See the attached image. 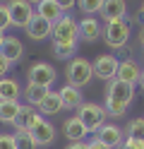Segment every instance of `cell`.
Here are the masks:
<instances>
[{"instance_id": "1", "label": "cell", "mask_w": 144, "mask_h": 149, "mask_svg": "<svg viewBox=\"0 0 144 149\" xmlns=\"http://www.w3.org/2000/svg\"><path fill=\"white\" fill-rule=\"evenodd\" d=\"M134 99V84H127V82L113 79L106 87V116L111 118H122L127 113V108Z\"/></svg>"}, {"instance_id": "2", "label": "cell", "mask_w": 144, "mask_h": 149, "mask_svg": "<svg viewBox=\"0 0 144 149\" xmlns=\"http://www.w3.org/2000/svg\"><path fill=\"white\" fill-rule=\"evenodd\" d=\"M65 74H67V84L82 89V87H86V84L91 82V77H94V68H91V63L86 60V58H82V55H74V58L67 63Z\"/></svg>"}, {"instance_id": "3", "label": "cell", "mask_w": 144, "mask_h": 149, "mask_svg": "<svg viewBox=\"0 0 144 149\" xmlns=\"http://www.w3.org/2000/svg\"><path fill=\"white\" fill-rule=\"evenodd\" d=\"M101 39L106 41V46L113 51H120L127 46V39H130V24L127 19H113V22H106L103 24V34Z\"/></svg>"}, {"instance_id": "4", "label": "cell", "mask_w": 144, "mask_h": 149, "mask_svg": "<svg viewBox=\"0 0 144 149\" xmlns=\"http://www.w3.org/2000/svg\"><path fill=\"white\" fill-rule=\"evenodd\" d=\"M77 118L84 123V127L89 130V132H99V130L106 125V108L99 106V104H82L79 108H77Z\"/></svg>"}, {"instance_id": "5", "label": "cell", "mask_w": 144, "mask_h": 149, "mask_svg": "<svg viewBox=\"0 0 144 149\" xmlns=\"http://www.w3.org/2000/svg\"><path fill=\"white\" fill-rule=\"evenodd\" d=\"M53 43H77L79 39V22L72 19V15H63L53 24Z\"/></svg>"}, {"instance_id": "6", "label": "cell", "mask_w": 144, "mask_h": 149, "mask_svg": "<svg viewBox=\"0 0 144 149\" xmlns=\"http://www.w3.org/2000/svg\"><path fill=\"white\" fill-rule=\"evenodd\" d=\"M29 135H31V139L36 142V147H48L55 142V127L53 123H48V120L38 113L34 118V123L29 125Z\"/></svg>"}, {"instance_id": "7", "label": "cell", "mask_w": 144, "mask_h": 149, "mask_svg": "<svg viewBox=\"0 0 144 149\" xmlns=\"http://www.w3.org/2000/svg\"><path fill=\"white\" fill-rule=\"evenodd\" d=\"M7 12H10V22H12V26H24L31 22V17L36 15L34 5L26 3V0H7Z\"/></svg>"}, {"instance_id": "8", "label": "cell", "mask_w": 144, "mask_h": 149, "mask_svg": "<svg viewBox=\"0 0 144 149\" xmlns=\"http://www.w3.org/2000/svg\"><path fill=\"white\" fill-rule=\"evenodd\" d=\"M91 68H94V77H99L103 82H113L115 77H118L120 60L115 58V55H111V53H101L99 58L91 63Z\"/></svg>"}, {"instance_id": "9", "label": "cell", "mask_w": 144, "mask_h": 149, "mask_svg": "<svg viewBox=\"0 0 144 149\" xmlns=\"http://www.w3.org/2000/svg\"><path fill=\"white\" fill-rule=\"evenodd\" d=\"M58 77V72L53 65H48V63H34L31 68H29L26 72V79H29V84H38V87H48L51 89V84L55 82Z\"/></svg>"}, {"instance_id": "10", "label": "cell", "mask_w": 144, "mask_h": 149, "mask_svg": "<svg viewBox=\"0 0 144 149\" xmlns=\"http://www.w3.org/2000/svg\"><path fill=\"white\" fill-rule=\"evenodd\" d=\"M24 31H26V36H29L31 41H43V39H48V36L53 34V24H51V22H46L43 17L34 15V17H31V22L24 26Z\"/></svg>"}, {"instance_id": "11", "label": "cell", "mask_w": 144, "mask_h": 149, "mask_svg": "<svg viewBox=\"0 0 144 149\" xmlns=\"http://www.w3.org/2000/svg\"><path fill=\"white\" fill-rule=\"evenodd\" d=\"M103 34V26L101 22L96 19V17H84V19H79V39L82 41H99Z\"/></svg>"}, {"instance_id": "12", "label": "cell", "mask_w": 144, "mask_h": 149, "mask_svg": "<svg viewBox=\"0 0 144 149\" xmlns=\"http://www.w3.org/2000/svg\"><path fill=\"white\" fill-rule=\"evenodd\" d=\"M96 139H101L103 144H108V147H113V149H118L122 142H125V135H122V130L118 127V125H111V123H106L99 132L94 135Z\"/></svg>"}, {"instance_id": "13", "label": "cell", "mask_w": 144, "mask_h": 149, "mask_svg": "<svg viewBox=\"0 0 144 149\" xmlns=\"http://www.w3.org/2000/svg\"><path fill=\"white\" fill-rule=\"evenodd\" d=\"M125 15H127V3L125 0H103V7H101L103 22L125 19Z\"/></svg>"}, {"instance_id": "14", "label": "cell", "mask_w": 144, "mask_h": 149, "mask_svg": "<svg viewBox=\"0 0 144 149\" xmlns=\"http://www.w3.org/2000/svg\"><path fill=\"white\" fill-rule=\"evenodd\" d=\"M63 132H65V137L70 139V142H82V139H86L89 130L84 127V123L77 116H72V118H67L63 123Z\"/></svg>"}, {"instance_id": "15", "label": "cell", "mask_w": 144, "mask_h": 149, "mask_svg": "<svg viewBox=\"0 0 144 149\" xmlns=\"http://www.w3.org/2000/svg\"><path fill=\"white\" fill-rule=\"evenodd\" d=\"M139 77H142V68L137 65V60H120L118 77L115 79L127 82V84H139Z\"/></svg>"}, {"instance_id": "16", "label": "cell", "mask_w": 144, "mask_h": 149, "mask_svg": "<svg viewBox=\"0 0 144 149\" xmlns=\"http://www.w3.org/2000/svg\"><path fill=\"white\" fill-rule=\"evenodd\" d=\"M60 101H63V108H67V111H72V108H79L82 104H84V96H82V89H77V87H72V84H65L60 91Z\"/></svg>"}, {"instance_id": "17", "label": "cell", "mask_w": 144, "mask_h": 149, "mask_svg": "<svg viewBox=\"0 0 144 149\" xmlns=\"http://www.w3.org/2000/svg\"><path fill=\"white\" fill-rule=\"evenodd\" d=\"M0 53H3L10 63H17V60H22V55H24V46H22V41H19L17 36H5L3 46H0Z\"/></svg>"}, {"instance_id": "18", "label": "cell", "mask_w": 144, "mask_h": 149, "mask_svg": "<svg viewBox=\"0 0 144 149\" xmlns=\"http://www.w3.org/2000/svg\"><path fill=\"white\" fill-rule=\"evenodd\" d=\"M36 111H38V113H41L43 118L46 116H58V113H60V111H63V101H60V94H58V91H48V96L41 101V104H38L36 106Z\"/></svg>"}, {"instance_id": "19", "label": "cell", "mask_w": 144, "mask_h": 149, "mask_svg": "<svg viewBox=\"0 0 144 149\" xmlns=\"http://www.w3.org/2000/svg\"><path fill=\"white\" fill-rule=\"evenodd\" d=\"M36 15L38 17H43L46 22H51V24H55L60 17L65 15L63 10H60V5L55 3V0H41V3L36 5Z\"/></svg>"}, {"instance_id": "20", "label": "cell", "mask_w": 144, "mask_h": 149, "mask_svg": "<svg viewBox=\"0 0 144 149\" xmlns=\"http://www.w3.org/2000/svg\"><path fill=\"white\" fill-rule=\"evenodd\" d=\"M19 96H22L19 82L12 77H0V101H19Z\"/></svg>"}, {"instance_id": "21", "label": "cell", "mask_w": 144, "mask_h": 149, "mask_svg": "<svg viewBox=\"0 0 144 149\" xmlns=\"http://www.w3.org/2000/svg\"><path fill=\"white\" fill-rule=\"evenodd\" d=\"M36 116H38V111H36L34 106L22 104V108H19V113H17L15 123H12V127H15V130H29V125L34 123V118H36Z\"/></svg>"}, {"instance_id": "22", "label": "cell", "mask_w": 144, "mask_h": 149, "mask_svg": "<svg viewBox=\"0 0 144 149\" xmlns=\"http://www.w3.org/2000/svg\"><path fill=\"white\" fill-rule=\"evenodd\" d=\"M19 108H22L19 101H0V123L12 125L17 113H19Z\"/></svg>"}, {"instance_id": "23", "label": "cell", "mask_w": 144, "mask_h": 149, "mask_svg": "<svg viewBox=\"0 0 144 149\" xmlns=\"http://www.w3.org/2000/svg\"><path fill=\"white\" fill-rule=\"evenodd\" d=\"M48 91H51V89H48V87H38V84H29L24 91H22V94H24V99H26V104L29 106H38V104H41V101L48 96Z\"/></svg>"}, {"instance_id": "24", "label": "cell", "mask_w": 144, "mask_h": 149, "mask_svg": "<svg viewBox=\"0 0 144 149\" xmlns=\"http://www.w3.org/2000/svg\"><path fill=\"white\" fill-rule=\"evenodd\" d=\"M53 53L58 60H67L70 63L77 53V43H53Z\"/></svg>"}, {"instance_id": "25", "label": "cell", "mask_w": 144, "mask_h": 149, "mask_svg": "<svg viewBox=\"0 0 144 149\" xmlns=\"http://www.w3.org/2000/svg\"><path fill=\"white\" fill-rule=\"evenodd\" d=\"M77 7L84 12V17H94V15H101L103 0H77Z\"/></svg>"}, {"instance_id": "26", "label": "cell", "mask_w": 144, "mask_h": 149, "mask_svg": "<svg viewBox=\"0 0 144 149\" xmlns=\"http://www.w3.org/2000/svg\"><path fill=\"white\" fill-rule=\"evenodd\" d=\"M15 142H17V149H36V142L31 139L29 130H17L15 132Z\"/></svg>"}, {"instance_id": "27", "label": "cell", "mask_w": 144, "mask_h": 149, "mask_svg": "<svg viewBox=\"0 0 144 149\" xmlns=\"http://www.w3.org/2000/svg\"><path fill=\"white\" fill-rule=\"evenodd\" d=\"M127 137L142 139V142H144V118H134L132 123L127 125Z\"/></svg>"}, {"instance_id": "28", "label": "cell", "mask_w": 144, "mask_h": 149, "mask_svg": "<svg viewBox=\"0 0 144 149\" xmlns=\"http://www.w3.org/2000/svg\"><path fill=\"white\" fill-rule=\"evenodd\" d=\"M0 149H17V142H15V135L0 132Z\"/></svg>"}, {"instance_id": "29", "label": "cell", "mask_w": 144, "mask_h": 149, "mask_svg": "<svg viewBox=\"0 0 144 149\" xmlns=\"http://www.w3.org/2000/svg\"><path fill=\"white\" fill-rule=\"evenodd\" d=\"M10 24H12V22H10V12H7V5H0V31H5Z\"/></svg>"}, {"instance_id": "30", "label": "cell", "mask_w": 144, "mask_h": 149, "mask_svg": "<svg viewBox=\"0 0 144 149\" xmlns=\"http://www.w3.org/2000/svg\"><path fill=\"white\" fill-rule=\"evenodd\" d=\"M120 149H144V142H142V139H132V137H127V139L120 144Z\"/></svg>"}, {"instance_id": "31", "label": "cell", "mask_w": 144, "mask_h": 149, "mask_svg": "<svg viewBox=\"0 0 144 149\" xmlns=\"http://www.w3.org/2000/svg\"><path fill=\"white\" fill-rule=\"evenodd\" d=\"M55 3L60 5V10H63L65 15H70L72 7H77V0H55Z\"/></svg>"}, {"instance_id": "32", "label": "cell", "mask_w": 144, "mask_h": 149, "mask_svg": "<svg viewBox=\"0 0 144 149\" xmlns=\"http://www.w3.org/2000/svg\"><path fill=\"white\" fill-rule=\"evenodd\" d=\"M10 68H12V63L0 53V77H7V70H10Z\"/></svg>"}, {"instance_id": "33", "label": "cell", "mask_w": 144, "mask_h": 149, "mask_svg": "<svg viewBox=\"0 0 144 149\" xmlns=\"http://www.w3.org/2000/svg\"><path fill=\"white\" fill-rule=\"evenodd\" d=\"M89 149H113V147H108V144H103L101 139H96V137H94L91 142H89Z\"/></svg>"}, {"instance_id": "34", "label": "cell", "mask_w": 144, "mask_h": 149, "mask_svg": "<svg viewBox=\"0 0 144 149\" xmlns=\"http://www.w3.org/2000/svg\"><path fill=\"white\" fill-rule=\"evenodd\" d=\"M67 149H89V144L86 142H72V144H67Z\"/></svg>"}, {"instance_id": "35", "label": "cell", "mask_w": 144, "mask_h": 149, "mask_svg": "<svg viewBox=\"0 0 144 149\" xmlns=\"http://www.w3.org/2000/svg\"><path fill=\"white\" fill-rule=\"evenodd\" d=\"M139 46L144 48V24H142V29H139Z\"/></svg>"}, {"instance_id": "36", "label": "cell", "mask_w": 144, "mask_h": 149, "mask_svg": "<svg viewBox=\"0 0 144 149\" xmlns=\"http://www.w3.org/2000/svg\"><path fill=\"white\" fill-rule=\"evenodd\" d=\"M139 84H142V89H144V70H142V77H139Z\"/></svg>"}, {"instance_id": "37", "label": "cell", "mask_w": 144, "mask_h": 149, "mask_svg": "<svg viewBox=\"0 0 144 149\" xmlns=\"http://www.w3.org/2000/svg\"><path fill=\"white\" fill-rule=\"evenodd\" d=\"M3 41H5V31H0V46H3Z\"/></svg>"}, {"instance_id": "38", "label": "cell", "mask_w": 144, "mask_h": 149, "mask_svg": "<svg viewBox=\"0 0 144 149\" xmlns=\"http://www.w3.org/2000/svg\"><path fill=\"white\" fill-rule=\"evenodd\" d=\"M26 3H31V5H38V3H41V0H26Z\"/></svg>"}, {"instance_id": "39", "label": "cell", "mask_w": 144, "mask_h": 149, "mask_svg": "<svg viewBox=\"0 0 144 149\" xmlns=\"http://www.w3.org/2000/svg\"><path fill=\"white\" fill-rule=\"evenodd\" d=\"M142 15H144V3H142Z\"/></svg>"}]
</instances>
